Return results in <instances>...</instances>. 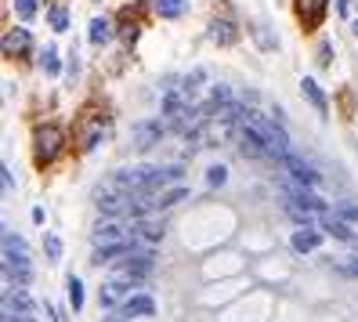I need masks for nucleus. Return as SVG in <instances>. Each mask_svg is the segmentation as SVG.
<instances>
[{
    "label": "nucleus",
    "instance_id": "nucleus-24",
    "mask_svg": "<svg viewBox=\"0 0 358 322\" xmlns=\"http://www.w3.org/2000/svg\"><path fill=\"white\" fill-rule=\"evenodd\" d=\"M98 141H101V120H91V123H87V131H83V148L91 153Z\"/></svg>",
    "mask_w": 358,
    "mask_h": 322
},
{
    "label": "nucleus",
    "instance_id": "nucleus-25",
    "mask_svg": "<svg viewBox=\"0 0 358 322\" xmlns=\"http://www.w3.org/2000/svg\"><path fill=\"white\" fill-rule=\"evenodd\" d=\"M40 66H44L48 76H58V51H55L51 44L44 48V55H40Z\"/></svg>",
    "mask_w": 358,
    "mask_h": 322
},
{
    "label": "nucleus",
    "instance_id": "nucleus-11",
    "mask_svg": "<svg viewBox=\"0 0 358 322\" xmlns=\"http://www.w3.org/2000/svg\"><path fill=\"white\" fill-rule=\"evenodd\" d=\"M319 243H322V232L315 228V225H301L297 232H293V239H289V246L297 250V253H311V250H319Z\"/></svg>",
    "mask_w": 358,
    "mask_h": 322
},
{
    "label": "nucleus",
    "instance_id": "nucleus-14",
    "mask_svg": "<svg viewBox=\"0 0 358 322\" xmlns=\"http://www.w3.org/2000/svg\"><path fill=\"white\" fill-rule=\"evenodd\" d=\"M210 40H214V44H221V48L236 44V40H239L236 22H228V18H214V22H210Z\"/></svg>",
    "mask_w": 358,
    "mask_h": 322
},
{
    "label": "nucleus",
    "instance_id": "nucleus-1",
    "mask_svg": "<svg viewBox=\"0 0 358 322\" xmlns=\"http://www.w3.org/2000/svg\"><path fill=\"white\" fill-rule=\"evenodd\" d=\"M62 145H66V131H62V127H55V123L36 127V134H33V156H36V163H51L62 153Z\"/></svg>",
    "mask_w": 358,
    "mask_h": 322
},
{
    "label": "nucleus",
    "instance_id": "nucleus-17",
    "mask_svg": "<svg viewBox=\"0 0 358 322\" xmlns=\"http://www.w3.org/2000/svg\"><path fill=\"white\" fill-rule=\"evenodd\" d=\"M181 200H188V185H174V188H163V192H156V210H171V206H178Z\"/></svg>",
    "mask_w": 358,
    "mask_h": 322
},
{
    "label": "nucleus",
    "instance_id": "nucleus-4",
    "mask_svg": "<svg viewBox=\"0 0 358 322\" xmlns=\"http://www.w3.org/2000/svg\"><path fill=\"white\" fill-rule=\"evenodd\" d=\"M4 308L15 312V315H26V318H36V315H40V304L26 293V286H11V283H8V290H4Z\"/></svg>",
    "mask_w": 358,
    "mask_h": 322
},
{
    "label": "nucleus",
    "instance_id": "nucleus-27",
    "mask_svg": "<svg viewBox=\"0 0 358 322\" xmlns=\"http://www.w3.org/2000/svg\"><path fill=\"white\" fill-rule=\"evenodd\" d=\"M333 214H341L344 221H358V206H355V203H348V200L333 203Z\"/></svg>",
    "mask_w": 358,
    "mask_h": 322
},
{
    "label": "nucleus",
    "instance_id": "nucleus-9",
    "mask_svg": "<svg viewBox=\"0 0 358 322\" xmlns=\"http://www.w3.org/2000/svg\"><path fill=\"white\" fill-rule=\"evenodd\" d=\"M4 261L11 265H29V246L22 235H15L11 225H4Z\"/></svg>",
    "mask_w": 358,
    "mask_h": 322
},
{
    "label": "nucleus",
    "instance_id": "nucleus-7",
    "mask_svg": "<svg viewBox=\"0 0 358 322\" xmlns=\"http://www.w3.org/2000/svg\"><path fill=\"white\" fill-rule=\"evenodd\" d=\"M131 235H134L141 246H159L166 228H163V221H152V218H134L131 221Z\"/></svg>",
    "mask_w": 358,
    "mask_h": 322
},
{
    "label": "nucleus",
    "instance_id": "nucleus-6",
    "mask_svg": "<svg viewBox=\"0 0 358 322\" xmlns=\"http://www.w3.org/2000/svg\"><path fill=\"white\" fill-rule=\"evenodd\" d=\"M138 283H131V279H120V275H113L109 283H105L101 290H98V297H101V308H120L123 300L131 297V290H134Z\"/></svg>",
    "mask_w": 358,
    "mask_h": 322
},
{
    "label": "nucleus",
    "instance_id": "nucleus-16",
    "mask_svg": "<svg viewBox=\"0 0 358 322\" xmlns=\"http://www.w3.org/2000/svg\"><path fill=\"white\" fill-rule=\"evenodd\" d=\"M326 4L329 0H297V15L304 18L308 26H319L322 15H326Z\"/></svg>",
    "mask_w": 358,
    "mask_h": 322
},
{
    "label": "nucleus",
    "instance_id": "nucleus-32",
    "mask_svg": "<svg viewBox=\"0 0 358 322\" xmlns=\"http://www.w3.org/2000/svg\"><path fill=\"white\" fill-rule=\"evenodd\" d=\"M341 272H348V275L358 279V257H355V261H348V265H341Z\"/></svg>",
    "mask_w": 358,
    "mask_h": 322
},
{
    "label": "nucleus",
    "instance_id": "nucleus-13",
    "mask_svg": "<svg viewBox=\"0 0 358 322\" xmlns=\"http://www.w3.org/2000/svg\"><path fill=\"white\" fill-rule=\"evenodd\" d=\"M319 228H322L326 235H333V239H344V243H351V239H355L351 221H344L341 214H322V218H319Z\"/></svg>",
    "mask_w": 358,
    "mask_h": 322
},
{
    "label": "nucleus",
    "instance_id": "nucleus-20",
    "mask_svg": "<svg viewBox=\"0 0 358 322\" xmlns=\"http://www.w3.org/2000/svg\"><path fill=\"white\" fill-rule=\"evenodd\" d=\"M87 36H91V44H109V40H113V22H109V18H94Z\"/></svg>",
    "mask_w": 358,
    "mask_h": 322
},
{
    "label": "nucleus",
    "instance_id": "nucleus-33",
    "mask_svg": "<svg viewBox=\"0 0 358 322\" xmlns=\"http://www.w3.org/2000/svg\"><path fill=\"white\" fill-rule=\"evenodd\" d=\"M351 246H355V250H358V235H355V239H351Z\"/></svg>",
    "mask_w": 358,
    "mask_h": 322
},
{
    "label": "nucleus",
    "instance_id": "nucleus-35",
    "mask_svg": "<svg viewBox=\"0 0 358 322\" xmlns=\"http://www.w3.org/2000/svg\"><path fill=\"white\" fill-rule=\"evenodd\" d=\"M351 4H358V0H351Z\"/></svg>",
    "mask_w": 358,
    "mask_h": 322
},
{
    "label": "nucleus",
    "instance_id": "nucleus-29",
    "mask_svg": "<svg viewBox=\"0 0 358 322\" xmlns=\"http://www.w3.org/2000/svg\"><path fill=\"white\" fill-rule=\"evenodd\" d=\"M206 181H210V185H224V181H228V170H224V167H210V170H206Z\"/></svg>",
    "mask_w": 358,
    "mask_h": 322
},
{
    "label": "nucleus",
    "instance_id": "nucleus-30",
    "mask_svg": "<svg viewBox=\"0 0 358 322\" xmlns=\"http://www.w3.org/2000/svg\"><path fill=\"white\" fill-rule=\"evenodd\" d=\"M0 181H4V192L11 196V192H15V178H11V167H8V163L0 167Z\"/></svg>",
    "mask_w": 358,
    "mask_h": 322
},
{
    "label": "nucleus",
    "instance_id": "nucleus-28",
    "mask_svg": "<svg viewBox=\"0 0 358 322\" xmlns=\"http://www.w3.org/2000/svg\"><path fill=\"white\" fill-rule=\"evenodd\" d=\"M15 11H18V18H26V22H29V18L36 15V0H15Z\"/></svg>",
    "mask_w": 358,
    "mask_h": 322
},
{
    "label": "nucleus",
    "instance_id": "nucleus-5",
    "mask_svg": "<svg viewBox=\"0 0 358 322\" xmlns=\"http://www.w3.org/2000/svg\"><path fill=\"white\" fill-rule=\"evenodd\" d=\"M163 134H166L163 120H141V123H134V148L138 153H149L156 141H163Z\"/></svg>",
    "mask_w": 358,
    "mask_h": 322
},
{
    "label": "nucleus",
    "instance_id": "nucleus-15",
    "mask_svg": "<svg viewBox=\"0 0 358 322\" xmlns=\"http://www.w3.org/2000/svg\"><path fill=\"white\" fill-rule=\"evenodd\" d=\"M29 44H33V40H29V33H26V29H8V33H4V40H0V48H4V55H8V58L29 51Z\"/></svg>",
    "mask_w": 358,
    "mask_h": 322
},
{
    "label": "nucleus",
    "instance_id": "nucleus-26",
    "mask_svg": "<svg viewBox=\"0 0 358 322\" xmlns=\"http://www.w3.org/2000/svg\"><path fill=\"white\" fill-rule=\"evenodd\" d=\"M44 250H48V261H62V239L58 235H44Z\"/></svg>",
    "mask_w": 358,
    "mask_h": 322
},
{
    "label": "nucleus",
    "instance_id": "nucleus-2",
    "mask_svg": "<svg viewBox=\"0 0 358 322\" xmlns=\"http://www.w3.org/2000/svg\"><path fill=\"white\" fill-rule=\"evenodd\" d=\"M94 206H98V214H105V218H123V214H131V192L113 188V185L101 181L94 188Z\"/></svg>",
    "mask_w": 358,
    "mask_h": 322
},
{
    "label": "nucleus",
    "instance_id": "nucleus-12",
    "mask_svg": "<svg viewBox=\"0 0 358 322\" xmlns=\"http://www.w3.org/2000/svg\"><path fill=\"white\" fill-rule=\"evenodd\" d=\"M120 308L127 312L131 318H152V315H156V300H152L149 293H131Z\"/></svg>",
    "mask_w": 358,
    "mask_h": 322
},
{
    "label": "nucleus",
    "instance_id": "nucleus-19",
    "mask_svg": "<svg viewBox=\"0 0 358 322\" xmlns=\"http://www.w3.org/2000/svg\"><path fill=\"white\" fill-rule=\"evenodd\" d=\"M4 279L11 286H29L33 283V268L29 265H11V261H4Z\"/></svg>",
    "mask_w": 358,
    "mask_h": 322
},
{
    "label": "nucleus",
    "instance_id": "nucleus-3",
    "mask_svg": "<svg viewBox=\"0 0 358 322\" xmlns=\"http://www.w3.org/2000/svg\"><path fill=\"white\" fill-rule=\"evenodd\" d=\"M91 239H94V246H101V243H127L134 235H131V225H123L120 218H105L91 228Z\"/></svg>",
    "mask_w": 358,
    "mask_h": 322
},
{
    "label": "nucleus",
    "instance_id": "nucleus-18",
    "mask_svg": "<svg viewBox=\"0 0 358 322\" xmlns=\"http://www.w3.org/2000/svg\"><path fill=\"white\" fill-rule=\"evenodd\" d=\"M301 91H304V98H308V102H311V105H315V109H319L322 116L329 113V102H326V94L319 91V83H315L311 76H304V80H301Z\"/></svg>",
    "mask_w": 358,
    "mask_h": 322
},
{
    "label": "nucleus",
    "instance_id": "nucleus-31",
    "mask_svg": "<svg viewBox=\"0 0 358 322\" xmlns=\"http://www.w3.org/2000/svg\"><path fill=\"white\" fill-rule=\"evenodd\" d=\"M101 322H131V315H127V312H123V308H120V312H113L109 318H101Z\"/></svg>",
    "mask_w": 358,
    "mask_h": 322
},
{
    "label": "nucleus",
    "instance_id": "nucleus-34",
    "mask_svg": "<svg viewBox=\"0 0 358 322\" xmlns=\"http://www.w3.org/2000/svg\"><path fill=\"white\" fill-rule=\"evenodd\" d=\"M351 29H355V36H358V18H355V26H351Z\"/></svg>",
    "mask_w": 358,
    "mask_h": 322
},
{
    "label": "nucleus",
    "instance_id": "nucleus-23",
    "mask_svg": "<svg viewBox=\"0 0 358 322\" xmlns=\"http://www.w3.org/2000/svg\"><path fill=\"white\" fill-rule=\"evenodd\" d=\"M69 304H73V312H80L83 308V283H80V279L76 275H69Z\"/></svg>",
    "mask_w": 358,
    "mask_h": 322
},
{
    "label": "nucleus",
    "instance_id": "nucleus-10",
    "mask_svg": "<svg viewBox=\"0 0 358 322\" xmlns=\"http://www.w3.org/2000/svg\"><path fill=\"white\" fill-rule=\"evenodd\" d=\"M282 167H286L289 174H293V181H304V185H311V188L322 181V174H319V170H315L311 163H304L301 156H293V153H286V156H282Z\"/></svg>",
    "mask_w": 358,
    "mask_h": 322
},
{
    "label": "nucleus",
    "instance_id": "nucleus-21",
    "mask_svg": "<svg viewBox=\"0 0 358 322\" xmlns=\"http://www.w3.org/2000/svg\"><path fill=\"white\" fill-rule=\"evenodd\" d=\"M152 8L159 18H178L185 11V0H152Z\"/></svg>",
    "mask_w": 358,
    "mask_h": 322
},
{
    "label": "nucleus",
    "instance_id": "nucleus-22",
    "mask_svg": "<svg viewBox=\"0 0 358 322\" xmlns=\"http://www.w3.org/2000/svg\"><path fill=\"white\" fill-rule=\"evenodd\" d=\"M48 22H51V29H58V33H66V29H69V11L62 8V4H55V8L48 11Z\"/></svg>",
    "mask_w": 358,
    "mask_h": 322
},
{
    "label": "nucleus",
    "instance_id": "nucleus-8",
    "mask_svg": "<svg viewBox=\"0 0 358 322\" xmlns=\"http://www.w3.org/2000/svg\"><path fill=\"white\" fill-rule=\"evenodd\" d=\"M236 141H239V153L243 156H250V160H261V156H268V145H264V138L254 131V127H239L236 131Z\"/></svg>",
    "mask_w": 358,
    "mask_h": 322
}]
</instances>
